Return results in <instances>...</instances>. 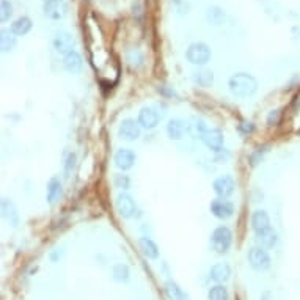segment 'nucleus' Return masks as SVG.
I'll return each mask as SVG.
<instances>
[{
    "instance_id": "f257e3e1",
    "label": "nucleus",
    "mask_w": 300,
    "mask_h": 300,
    "mask_svg": "<svg viewBox=\"0 0 300 300\" xmlns=\"http://www.w3.org/2000/svg\"><path fill=\"white\" fill-rule=\"evenodd\" d=\"M228 88L236 98H250L258 90V81L249 72H236L230 77Z\"/></svg>"
},
{
    "instance_id": "f03ea898",
    "label": "nucleus",
    "mask_w": 300,
    "mask_h": 300,
    "mask_svg": "<svg viewBox=\"0 0 300 300\" xmlns=\"http://www.w3.org/2000/svg\"><path fill=\"white\" fill-rule=\"evenodd\" d=\"M233 244V233L228 226H217L211 234V245L212 250H216L218 255H225L230 250V247Z\"/></svg>"
},
{
    "instance_id": "7ed1b4c3",
    "label": "nucleus",
    "mask_w": 300,
    "mask_h": 300,
    "mask_svg": "<svg viewBox=\"0 0 300 300\" xmlns=\"http://www.w3.org/2000/svg\"><path fill=\"white\" fill-rule=\"evenodd\" d=\"M187 62L195 66H204L211 60V49L204 43H192L185 52Z\"/></svg>"
},
{
    "instance_id": "20e7f679",
    "label": "nucleus",
    "mask_w": 300,
    "mask_h": 300,
    "mask_svg": "<svg viewBox=\"0 0 300 300\" xmlns=\"http://www.w3.org/2000/svg\"><path fill=\"white\" fill-rule=\"evenodd\" d=\"M249 263L255 270L258 272H266L270 269L272 266V259L267 250L263 249V247H251L249 250Z\"/></svg>"
},
{
    "instance_id": "39448f33",
    "label": "nucleus",
    "mask_w": 300,
    "mask_h": 300,
    "mask_svg": "<svg viewBox=\"0 0 300 300\" xmlns=\"http://www.w3.org/2000/svg\"><path fill=\"white\" fill-rule=\"evenodd\" d=\"M212 189H214L216 195L218 198H230L233 193H234L236 190V181L234 178H233L231 175H223V176H218L214 184H212Z\"/></svg>"
},
{
    "instance_id": "423d86ee",
    "label": "nucleus",
    "mask_w": 300,
    "mask_h": 300,
    "mask_svg": "<svg viewBox=\"0 0 300 300\" xmlns=\"http://www.w3.org/2000/svg\"><path fill=\"white\" fill-rule=\"evenodd\" d=\"M140 134H142V126L132 118L123 119L118 128V135L123 140H126V142H134V140L140 137Z\"/></svg>"
},
{
    "instance_id": "0eeeda50",
    "label": "nucleus",
    "mask_w": 300,
    "mask_h": 300,
    "mask_svg": "<svg viewBox=\"0 0 300 300\" xmlns=\"http://www.w3.org/2000/svg\"><path fill=\"white\" fill-rule=\"evenodd\" d=\"M200 138H201V142L204 143L206 148H209L211 151L218 152L220 150H223L225 137L222 134V131H218V129H208V131H204L203 134H200Z\"/></svg>"
},
{
    "instance_id": "6e6552de",
    "label": "nucleus",
    "mask_w": 300,
    "mask_h": 300,
    "mask_svg": "<svg viewBox=\"0 0 300 300\" xmlns=\"http://www.w3.org/2000/svg\"><path fill=\"white\" fill-rule=\"evenodd\" d=\"M43 11L46 17L52 19V21H60L68 13V5H66L65 0H49V2L44 3Z\"/></svg>"
},
{
    "instance_id": "1a4fd4ad",
    "label": "nucleus",
    "mask_w": 300,
    "mask_h": 300,
    "mask_svg": "<svg viewBox=\"0 0 300 300\" xmlns=\"http://www.w3.org/2000/svg\"><path fill=\"white\" fill-rule=\"evenodd\" d=\"M117 209H118L119 216L121 217L132 218L137 212V204L134 201V198H132L129 193L123 192L117 197Z\"/></svg>"
},
{
    "instance_id": "9d476101",
    "label": "nucleus",
    "mask_w": 300,
    "mask_h": 300,
    "mask_svg": "<svg viewBox=\"0 0 300 300\" xmlns=\"http://www.w3.org/2000/svg\"><path fill=\"white\" fill-rule=\"evenodd\" d=\"M138 124L142 126L143 129L146 131H151V129H156L157 124L161 123V115L159 112L152 107H143L142 110L138 112Z\"/></svg>"
},
{
    "instance_id": "9b49d317",
    "label": "nucleus",
    "mask_w": 300,
    "mask_h": 300,
    "mask_svg": "<svg viewBox=\"0 0 300 300\" xmlns=\"http://www.w3.org/2000/svg\"><path fill=\"white\" fill-rule=\"evenodd\" d=\"M54 48L58 54L68 55V54H71V52H74L76 39L72 38V35L68 32H58L54 38Z\"/></svg>"
},
{
    "instance_id": "f8f14e48",
    "label": "nucleus",
    "mask_w": 300,
    "mask_h": 300,
    "mask_svg": "<svg viewBox=\"0 0 300 300\" xmlns=\"http://www.w3.org/2000/svg\"><path fill=\"white\" fill-rule=\"evenodd\" d=\"M211 212L212 216L220 218V220H226L233 217L234 214V204L228 200H223V198H217L214 201H211Z\"/></svg>"
},
{
    "instance_id": "ddd939ff",
    "label": "nucleus",
    "mask_w": 300,
    "mask_h": 300,
    "mask_svg": "<svg viewBox=\"0 0 300 300\" xmlns=\"http://www.w3.org/2000/svg\"><path fill=\"white\" fill-rule=\"evenodd\" d=\"M135 161H137L135 152L132 151V150H128V148L118 150L117 154H115V165H117V168L123 170V171L131 170L132 167L135 165Z\"/></svg>"
},
{
    "instance_id": "4468645a",
    "label": "nucleus",
    "mask_w": 300,
    "mask_h": 300,
    "mask_svg": "<svg viewBox=\"0 0 300 300\" xmlns=\"http://www.w3.org/2000/svg\"><path fill=\"white\" fill-rule=\"evenodd\" d=\"M231 277V267L226 263H217L211 267L209 270V278L217 284H223L230 280Z\"/></svg>"
},
{
    "instance_id": "2eb2a0df",
    "label": "nucleus",
    "mask_w": 300,
    "mask_h": 300,
    "mask_svg": "<svg viewBox=\"0 0 300 300\" xmlns=\"http://www.w3.org/2000/svg\"><path fill=\"white\" fill-rule=\"evenodd\" d=\"M187 132H189V124L184 123L179 118H173L167 124V134H168L171 140H181Z\"/></svg>"
},
{
    "instance_id": "dca6fc26",
    "label": "nucleus",
    "mask_w": 300,
    "mask_h": 300,
    "mask_svg": "<svg viewBox=\"0 0 300 300\" xmlns=\"http://www.w3.org/2000/svg\"><path fill=\"white\" fill-rule=\"evenodd\" d=\"M2 216L6 220V223L15 226V228L19 225V222H21V218H19V212L16 209L15 203H13L11 200L6 198V197L2 198Z\"/></svg>"
},
{
    "instance_id": "f3484780",
    "label": "nucleus",
    "mask_w": 300,
    "mask_h": 300,
    "mask_svg": "<svg viewBox=\"0 0 300 300\" xmlns=\"http://www.w3.org/2000/svg\"><path fill=\"white\" fill-rule=\"evenodd\" d=\"M270 218L269 214L264 209H258L251 214V230L255 231V234H259L266 230L270 228Z\"/></svg>"
},
{
    "instance_id": "a211bd4d",
    "label": "nucleus",
    "mask_w": 300,
    "mask_h": 300,
    "mask_svg": "<svg viewBox=\"0 0 300 300\" xmlns=\"http://www.w3.org/2000/svg\"><path fill=\"white\" fill-rule=\"evenodd\" d=\"M63 195V185H62V181L54 176L49 179L48 183V187H46V198H48V203L49 204H54L57 203L60 198Z\"/></svg>"
},
{
    "instance_id": "6ab92c4d",
    "label": "nucleus",
    "mask_w": 300,
    "mask_h": 300,
    "mask_svg": "<svg viewBox=\"0 0 300 300\" xmlns=\"http://www.w3.org/2000/svg\"><path fill=\"white\" fill-rule=\"evenodd\" d=\"M63 66H65L66 71L71 72V74H77V72H81L83 68L82 55L76 50L71 52V54H68V55H65L63 57Z\"/></svg>"
},
{
    "instance_id": "aec40b11",
    "label": "nucleus",
    "mask_w": 300,
    "mask_h": 300,
    "mask_svg": "<svg viewBox=\"0 0 300 300\" xmlns=\"http://www.w3.org/2000/svg\"><path fill=\"white\" fill-rule=\"evenodd\" d=\"M256 241L259 244V247H263V249H273V247L277 245L278 242V234H277V231L272 228L269 230H266L263 233H259V234H256Z\"/></svg>"
},
{
    "instance_id": "412c9836",
    "label": "nucleus",
    "mask_w": 300,
    "mask_h": 300,
    "mask_svg": "<svg viewBox=\"0 0 300 300\" xmlns=\"http://www.w3.org/2000/svg\"><path fill=\"white\" fill-rule=\"evenodd\" d=\"M164 286H165V292L170 300H190L187 292H185L176 282H173V280L165 282Z\"/></svg>"
},
{
    "instance_id": "4be33fe9",
    "label": "nucleus",
    "mask_w": 300,
    "mask_h": 300,
    "mask_svg": "<svg viewBox=\"0 0 300 300\" xmlns=\"http://www.w3.org/2000/svg\"><path fill=\"white\" fill-rule=\"evenodd\" d=\"M138 245H140V250L143 251V255L148 259H157L159 255H161L157 244L150 237H140Z\"/></svg>"
},
{
    "instance_id": "5701e85b",
    "label": "nucleus",
    "mask_w": 300,
    "mask_h": 300,
    "mask_svg": "<svg viewBox=\"0 0 300 300\" xmlns=\"http://www.w3.org/2000/svg\"><path fill=\"white\" fill-rule=\"evenodd\" d=\"M206 21L211 25H222L226 21V13L220 6H209L206 11Z\"/></svg>"
},
{
    "instance_id": "b1692460",
    "label": "nucleus",
    "mask_w": 300,
    "mask_h": 300,
    "mask_svg": "<svg viewBox=\"0 0 300 300\" xmlns=\"http://www.w3.org/2000/svg\"><path fill=\"white\" fill-rule=\"evenodd\" d=\"M32 19L27 17V16H22L16 19L15 22L11 24V32L15 33L16 36H25L27 33L32 30Z\"/></svg>"
},
{
    "instance_id": "393cba45",
    "label": "nucleus",
    "mask_w": 300,
    "mask_h": 300,
    "mask_svg": "<svg viewBox=\"0 0 300 300\" xmlns=\"http://www.w3.org/2000/svg\"><path fill=\"white\" fill-rule=\"evenodd\" d=\"M131 277L129 267L123 263L112 266V278L115 280L117 283H128Z\"/></svg>"
},
{
    "instance_id": "a878e982",
    "label": "nucleus",
    "mask_w": 300,
    "mask_h": 300,
    "mask_svg": "<svg viewBox=\"0 0 300 300\" xmlns=\"http://www.w3.org/2000/svg\"><path fill=\"white\" fill-rule=\"evenodd\" d=\"M0 48H2V52H11L16 48V36L11 30L3 29L0 32Z\"/></svg>"
},
{
    "instance_id": "bb28decb",
    "label": "nucleus",
    "mask_w": 300,
    "mask_h": 300,
    "mask_svg": "<svg viewBox=\"0 0 300 300\" xmlns=\"http://www.w3.org/2000/svg\"><path fill=\"white\" fill-rule=\"evenodd\" d=\"M193 82L200 86H204V88H208V86L212 85L214 82V74H212V71H208V69H200L197 72H193Z\"/></svg>"
},
{
    "instance_id": "cd10ccee",
    "label": "nucleus",
    "mask_w": 300,
    "mask_h": 300,
    "mask_svg": "<svg viewBox=\"0 0 300 300\" xmlns=\"http://www.w3.org/2000/svg\"><path fill=\"white\" fill-rule=\"evenodd\" d=\"M208 299L209 300H228L230 292L223 284H214V286H211L208 291Z\"/></svg>"
},
{
    "instance_id": "c85d7f7f",
    "label": "nucleus",
    "mask_w": 300,
    "mask_h": 300,
    "mask_svg": "<svg viewBox=\"0 0 300 300\" xmlns=\"http://www.w3.org/2000/svg\"><path fill=\"white\" fill-rule=\"evenodd\" d=\"M76 162H77V156L76 152H69L68 156L65 157V164H63V173L66 178H69L72 175V171L76 168Z\"/></svg>"
},
{
    "instance_id": "c756f323",
    "label": "nucleus",
    "mask_w": 300,
    "mask_h": 300,
    "mask_svg": "<svg viewBox=\"0 0 300 300\" xmlns=\"http://www.w3.org/2000/svg\"><path fill=\"white\" fill-rule=\"evenodd\" d=\"M13 15V5L10 0H2L0 3V21L6 22Z\"/></svg>"
},
{
    "instance_id": "7c9ffc66",
    "label": "nucleus",
    "mask_w": 300,
    "mask_h": 300,
    "mask_svg": "<svg viewBox=\"0 0 300 300\" xmlns=\"http://www.w3.org/2000/svg\"><path fill=\"white\" fill-rule=\"evenodd\" d=\"M126 57H128V62L131 65H142L143 62V55H142V52H140L138 49H131L128 54H126Z\"/></svg>"
},
{
    "instance_id": "2f4dec72",
    "label": "nucleus",
    "mask_w": 300,
    "mask_h": 300,
    "mask_svg": "<svg viewBox=\"0 0 300 300\" xmlns=\"http://www.w3.org/2000/svg\"><path fill=\"white\" fill-rule=\"evenodd\" d=\"M115 184H117V187L128 190V189L131 187V179H129L128 175H117V178H115Z\"/></svg>"
},
{
    "instance_id": "473e14b6",
    "label": "nucleus",
    "mask_w": 300,
    "mask_h": 300,
    "mask_svg": "<svg viewBox=\"0 0 300 300\" xmlns=\"http://www.w3.org/2000/svg\"><path fill=\"white\" fill-rule=\"evenodd\" d=\"M237 129L242 135H250L251 132L255 131V124L250 123V121H242L241 124L237 126Z\"/></svg>"
},
{
    "instance_id": "72a5a7b5",
    "label": "nucleus",
    "mask_w": 300,
    "mask_h": 300,
    "mask_svg": "<svg viewBox=\"0 0 300 300\" xmlns=\"http://www.w3.org/2000/svg\"><path fill=\"white\" fill-rule=\"evenodd\" d=\"M280 121V110H272L267 115V124L269 126H275Z\"/></svg>"
},
{
    "instance_id": "f704fd0d",
    "label": "nucleus",
    "mask_w": 300,
    "mask_h": 300,
    "mask_svg": "<svg viewBox=\"0 0 300 300\" xmlns=\"http://www.w3.org/2000/svg\"><path fill=\"white\" fill-rule=\"evenodd\" d=\"M266 151H267V150H266V146H264V148H258L255 154H251V165H256V164L261 162L263 154H264Z\"/></svg>"
},
{
    "instance_id": "c9c22d12",
    "label": "nucleus",
    "mask_w": 300,
    "mask_h": 300,
    "mask_svg": "<svg viewBox=\"0 0 300 300\" xmlns=\"http://www.w3.org/2000/svg\"><path fill=\"white\" fill-rule=\"evenodd\" d=\"M228 157H230V152L226 151L225 148H223V150H220L218 152H216V161H217L218 164H223Z\"/></svg>"
},
{
    "instance_id": "e433bc0d",
    "label": "nucleus",
    "mask_w": 300,
    "mask_h": 300,
    "mask_svg": "<svg viewBox=\"0 0 300 300\" xmlns=\"http://www.w3.org/2000/svg\"><path fill=\"white\" fill-rule=\"evenodd\" d=\"M62 253H63V251H60L58 249L54 250V251L50 253V259H52V261H54V263H57V261H58V258L62 256Z\"/></svg>"
},
{
    "instance_id": "4c0bfd02",
    "label": "nucleus",
    "mask_w": 300,
    "mask_h": 300,
    "mask_svg": "<svg viewBox=\"0 0 300 300\" xmlns=\"http://www.w3.org/2000/svg\"><path fill=\"white\" fill-rule=\"evenodd\" d=\"M46 2H49V0H44V3H46Z\"/></svg>"
}]
</instances>
